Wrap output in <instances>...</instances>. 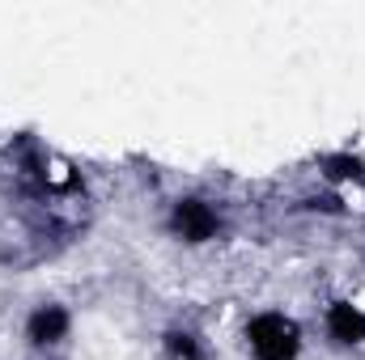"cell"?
Returning <instances> with one entry per match:
<instances>
[{
	"label": "cell",
	"instance_id": "obj_2",
	"mask_svg": "<svg viewBox=\"0 0 365 360\" xmlns=\"http://www.w3.org/2000/svg\"><path fill=\"white\" fill-rule=\"evenodd\" d=\"M166 233L179 242L182 250H204L212 242L225 238L230 229V216L225 208L212 199V195H200V191H187V195H175L166 203Z\"/></svg>",
	"mask_w": 365,
	"mask_h": 360
},
{
	"label": "cell",
	"instance_id": "obj_4",
	"mask_svg": "<svg viewBox=\"0 0 365 360\" xmlns=\"http://www.w3.org/2000/svg\"><path fill=\"white\" fill-rule=\"evenodd\" d=\"M319 327H323V339L331 348L361 352L365 348V301L361 297H331V301H323Z\"/></svg>",
	"mask_w": 365,
	"mask_h": 360
},
{
	"label": "cell",
	"instance_id": "obj_3",
	"mask_svg": "<svg viewBox=\"0 0 365 360\" xmlns=\"http://www.w3.org/2000/svg\"><path fill=\"white\" fill-rule=\"evenodd\" d=\"M73 327H77V314H73L64 301L43 297V301H34V305L26 309V318H21V339H26V348H30L34 356L51 360L60 348H68Z\"/></svg>",
	"mask_w": 365,
	"mask_h": 360
},
{
	"label": "cell",
	"instance_id": "obj_5",
	"mask_svg": "<svg viewBox=\"0 0 365 360\" xmlns=\"http://www.w3.org/2000/svg\"><path fill=\"white\" fill-rule=\"evenodd\" d=\"M162 356L166 360H212V344L204 331L187 327V322H175L162 331Z\"/></svg>",
	"mask_w": 365,
	"mask_h": 360
},
{
	"label": "cell",
	"instance_id": "obj_1",
	"mask_svg": "<svg viewBox=\"0 0 365 360\" xmlns=\"http://www.w3.org/2000/svg\"><path fill=\"white\" fill-rule=\"evenodd\" d=\"M238 344L247 360H302L306 356V327L284 305H259L242 318Z\"/></svg>",
	"mask_w": 365,
	"mask_h": 360
},
{
	"label": "cell",
	"instance_id": "obj_6",
	"mask_svg": "<svg viewBox=\"0 0 365 360\" xmlns=\"http://www.w3.org/2000/svg\"><path fill=\"white\" fill-rule=\"evenodd\" d=\"M327 182H336V186H344V182H361L365 179V162L361 157H353V153H331V157H323V170H319Z\"/></svg>",
	"mask_w": 365,
	"mask_h": 360
}]
</instances>
